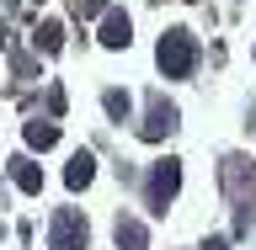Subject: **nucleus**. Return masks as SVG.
Here are the masks:
<instances>
[{
    "instance_id": "obj_11",
    "label": "nucleus",
    "mask_w": 256,
    "mask_h": 250,
    "mask_svg": "<svg viewBox=\"0 0 256 250\" xmlns=\"http://www.w3.org/2000/svg\"><path fill=\"white\" fill-rule=\"evenodd\" d=\"M102 107H107L112 117H123V123H128V107H134V101H128V91H107V96H102Z\"/></svg>"
},
{
    "instance_id": "obj_8",
    "label": "nucleus",
    "mask_w": 256,
    "mask_h": 250,
    "mask_svg": "<svg viewBox=\"0 0 256 250\" xmlns=\"http://www.w3.org/2000/svg\"><path fill=\"white\" fill-rule=\"evenodd\" d=\"M22 139H27V149H54V144H59V128H54V123H38V117H32V123L22 128Z\"/></svg>"
},
{
    "instance_id": "obj_9",
    "label": "nucleus",
    "mask_w": 256,
    "mask_h": 250,
    "mask_svg": "<svg viewBox=\"0 0 256 250\" xmlns=\"http://www.w3.org/2000/svg\"><path fill=\"white\" fill-rule=\"evenodd\" d=\"M91 176H96V160L86 155V149H80V155L70 160V171H64V181H70V187L80 192V187H91Z\"/></svg>"
},
{
    "instance_id": "obj_3",
    "label": "nucleus",
    "mask_w": 256,
    "mask_h": 250,
    "mask_svg": "<svg viewBox=\"0 0 256 250\" xmlns=\"http://www.w3.org/2000/svg\"><path fill=\"white\" fill-rule=\"evenodd\" d=\"M176 187H182V165H176V160H160L155 171H150V208L166 213V203L176 197Z\"/></svg>"
},
{
    "instance_id": "obj_1",
    "label": "nucleus",
    "mask_w": 256,
    "mask_h": 250,
    "mask_svg": "<svg viewBox=\"0 0 256 250\" xmlns=\"http://www.w3.org/2000/svg\"><path fill=\"white\" fill-rule=\"evenodd\" d=\"M155 59H160V69L171 80H182V75H192V64H198V43H192V32H166L160 37V48H155Z\"/></svg>"
},
{
    "instance_id": "obj_14",
    "label": "nucleus",
    "mask_w": 256,
    "mask_h": 250,
    "mask_svg": "<svg viewBox=\"0 0 256 250\" xmlns=\"http://www.w3.org/2000/svg\"><path fill=\"white\" fill-rule=\"evenodd\" d=\"M0 235H6V229H0Z\"/></svg>"
},
{
    "instance_id": "obj_4",
    "label": "nucleus",
    "mask_w": 256,
    "mask_h": 250,
    "mask_svg": "<svg viewBox=\"0 0 256 250\" xmlns=\"http://www.w3.org/2000/svg\"><path fill=\"white\" fill-rule=\"evenodd\" d=\"M171 128H176V107L166 101V96H150V117L139 123V133H144L150 144H155V139H166Z\"/></svg>"
},
{
    "instance_id": "obj_13",
    "label": "nucleus",
    "mask_w": 256,
    "mask_h": 250,
    "mask_svg": "<svg viewBox=\"0 0 256 250\" xmlns=\"http://www.w3.org/2000/svg\"><path fill=\"white\" fill-rule=\"evenodd\" d=\"M203 250H230V245H224V240H208V245H203Z\"/></svg>"
},
{
    "instance_id": "obj_7",
    "label": "nucleus",
    "mask_w": 256,
    "mask_h": 250,
    "mask_svg": "<svg viewBox=\"0 0 256 250\" xmlns=\"http://www.w3.org/2000/svg\"><path fill=\"white\" fill-rule=\"evenodd\" d=\"M118 250H150V235L139 219H118Z\"/></svg>"
},
{
    "instance_id": "obj_2",
    "label": "nucleus",
    "mask_w": 256,
    "mask_h": 250,
    "mask_svg": "<svg viewBox=\"0 0 256 250\" xmlns=\"http://www.w3.org/2000/svg\"><path fill=\"white\" fill-rule=\"evenodd\" d=\"M86 219H80L75 208H59L54 213V229H48V250H86Z\"/></svg>"
},
{
    "instance_id": "obj_6",
    "label": "nucleus",
    "mask_w": 256,
    "mask_h": 250,
    "mask_svg": "<svg viewBox=\"0 0 256 250\" xmlns=\"http://www.w3.org/2000/svg\"><path fill=\"white\" fill-rule=\"evenodd\" d=\"M128 32H134L128 16L123 11H107V21H102V43H107V48H128Z\"/></svg>"
},
{
    "instance_id": "obj_10",
    "label": "nucleus",
    "mask_w": 256,
    "mask_h": 250,
    "mask_svg": "<svg viewBox=\"0 0 256 250\" xmlns=\"http://www.w3.org/2000/svg\"><path fill=\"white\" fill-rule=\"evenodd\" d=\"M32 43L43 48V53H59V48H64V27H59V21H43V27H38V37H32Z\"/></svg>"
},
{
    "instance_id": "obj_5",
    "label": "nucleus",
    "mask_w": 256,
    "mask_h": 250,
    "mask_svg": "<svg viewBox=\"0 0 256 250\" xmlns=\"http://www.w3.org/2000/svg\"><path fill=\"white\" fill-rule=\"evenodd\" d=\"M11 181H16L22 192H43V171H38L27 155H16V160H11Z\"/></svg>"
},
{
    "instance_id": "obj_12",
    "label": "nucleus",
    "mask_w": 256,
    "mask_h": 250,
    "mask_svg": "<svg viewBox=\"0 0 256 250\" xmlns=\"http://www.w3.org/2000/svg\"><path fill=\"white\" fill-rule=\"evenodd\" d=\"M102 5H107V0H80V16H96Z\"/></svg>"
}]
</instances>
